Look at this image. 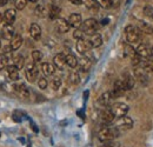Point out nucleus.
<instances>
[{
	"label": "nucleus",
	"instance_id": "obj_1",
	"mask_svg": "<svg viewBox=\"0 0 153 147\" xmlns=\"http://www.w3.org/2000/svg\"><path fill=\"white\" fill-rule=\"evenodd\" d=\"M120 131L117 128V127H112L110 125L107 126H104L102 128H100L99 133H98V138L101 143H107V141H112L114 140L115 138L119 135Z\"/></svg>",
	"mask_w": 153,
	"mask_h": 147
},
{
	"label": "nucleus",
	"instance_id": "obj_2",
	"mask_svg": "<svg viewBox=\"0 0 153 147\" xmlns=\"http://www.w3.org/2000/svg\"><path fill=\"white\" fill-rule=\"evenodd\" d=\"M98 26H99V25H98V21H97L96 19L88 18L82 22L81 30H82V32H84L85 34H87V36H93L97 31H98Z\"/></svg>",
	"mask_w": 153,
	"mask_h": 147
},
{
	"label": "nucleus",
	"instance_id": "obj_3",
	"mask_svg": "<svg viewBox=\"0 0 153 147\" xmlns=\"http://www.w3.org/2000/svg\"><path fill=\"white\" fill-rule=\"evenodd\" d=\"M125 37H126V40L130 44L138 42L140 40V31H139V28L130 25V26H127L125 28Z\"/></svg>",
	"mask_w": 153,
	"mask_h": 147
},
{
	"label": "nucleus",
	"instance_id": "obj_4",
	"mask_svg": "<svg viewBox=\"0 0 153 147\" xmlns=\"http://www.w3.org/2000/svg\"><path fill=\"white\" fill-rule=\"evenodd\" d=\"M115 127L119 131H128L133 127V120L127 115L120 117L115 122Z\"/></svg>",
	"mask_w": 153,
	"mask_h": 147
},
{
	"label": "nucleus",
	"instance_id": "obj_5",
	"mask_svg": "<svg viewBox=\"0 0 153 147\" xmlns=\"http://www.w3.org/2000/svg\"><path fill=\"white\" fill-rule=\"evenodd\" d=\"M135 51H137V54L140 55L143 59H146V60L152 58L153 55L152 47L147 44H139V46L135 48Z\"/></svg>",
	"mask_w": 153,
	"mask_h": 147
},
{
	"label": "nucleus",
	"instance_id": "obj_6",
	"mask_svg": "<svg viewBox=\"0 0 153 147\" xmlns=\"http://www.w3.org/2000/svg\"><path fill=\"white\" fill-rule=\"evenodd\" d=\"M38 73H39V71H38V67L36 66V62L27 65L25 74H26V79H27L30 82H34V81L38 79Z\"/></svg>",
	"mask_w": 153,
	"mask_h": 147
},
{
	"label": "nucleus",
	"instance_id": "obj_7",
	"mask_svg": "<svg viewBox=\"0 0 153 147\" xmlns=\"http://www.w3.org/2000/svg\"><path fill=\"white\" fill-rule=\"evenodd\" d=\"M115 115L114 113L112 112L111 110V107L108 108V107H105V110L101 111V114H100V120H101V122L105 125V126H107V125H110L113 120H114Z\"/></svg>",
	"mask_w": 153,
	"mask_h": 147
},
{
	"label": "nucleus",
	"instance_id": "obj_8",
	"mask_svg": "<svg viewBox=\"0 0 153 147\" xmlns=\"http://www.w3.org/2000/svg\"><path fill=\"white\" fill-rule=\"evenodd\" d=\"M111 110L114 113L115 117L120 118V117H124V115L127 114V112H128V106H127L126 104H124V102H115V104L112 105Z\"/></svg>",
	"mask_w": 153,
	"mask_h": 147
},
{
	"label": "nucleus",
	"instance_id": "obj_9",
	"mask_svg": "<svg viewBox=\"0 0 153 147\" xmlns=\"http://www.w3.org/2000/svg\"><path fill=\"white\" fill-rule=\"evenodd\" d=\"M76 51H78V53L85 54L87 51H90V50L92 48V45H91L90 40H84V39H81V40H78V41H76Z\"/></svg>",
	"mask_w": 153,
	"mask_h": 147
},
{
	"label": "nucleus",
	"instance_id": "obj_10",
	"mask_svg": "<svg viewBox=\"0 0 153 147\" xmlns=\"http://www.w3.org/2000/svg\"><path fill=\"white\" fill-rule=\"evenodd\" d=\"M125 92V87H124V84H123V80H117L113 85V88L111 91V95L112 98L115 99V98H119L121 97Z\"/></svg>",
	"mask_w": 153,
	"mask_h": 147
},
{
	"label": "nucleus",
	"instance_id": "obj_11",
	"mask_svg": "<svg viewBox=\"0 0 153 147\" xmlns=\"http://www.w3.org/2000/svg\"><path fill=\"white\" fill-rule=\"evenodd\" d=\"M56 25H57V30L60 33H67L70 31V27H71L68 20L64 18H58L56 20Z\"/></svg>",
	"mask_w": 153,
	"mask_h": 147
},
{
	"label": "nucleus",
	"instance_id": "obj_12",
	"mask_svg": "<svg viewBox=\"0 0 153 147\" xmlns=\"http://www.w3.org/2000/svg\"><path fill=\"white\" fill-rule=\"evenodd\" d=\"M78 66H79L80 71L87 72V71H90V68L92 66V61H91V59L88 56H81L78 60Z\"/></svg>",
	"mask_w": 153,
	"mask_h": 147
},
{
	"label": "nucleus",
	"instance_id": "obj_13",
	"mask_svg": "<svg viewBox=\"0 0 153 147\" xmlns=\"http://www.w3.org/2000/svg\"><path fill=\"white\" fill-rule=\"evenodd\" d=\"M68 22L71 25V27H74V28H79L81 25H82V18L79 13H72L68 18Z\"/></svg>",
	"mask_w": 153,
	"mask_h": 147
},
{
	"label": "nucleus",
	"instance_id": "obj_14",
	"mask_svg": "<svg viewBox=\"0 0 153 147\" xmlns=\"http://www.w3.org/2000/svg\"><path fill=\"white\" fill-rule=\"evenodd\" d=\"M1 36L6 40H11L12 38L14 37V28H13V26L10 25V24H6L4 26V28H2V31H1Z\"/></svg>",
	"mask_w": 153,
	"mask_h": 147
},
{
	"label": "nucleus",
	"instance_id": "obj_15",
	"mask_svg": "<svg viewBox=\"0 0 153 147\" xmlns=\"http://www.w3.org/2000/svg\"><path fill=\"white\" fill-rule=\"evenodd\" d=\"M112 99H113V98H112V95H111V92H105L100 95V98L98 99V102H99L100 106L107 107V106L111 104Z\"/></svg>",
	"mask_w": 153,
	"mask_h": 147
},
{
	"label": "nucleus",
	"instance_id": "obj_16",
	"mask_svg": "<svg viewBox=\"0 0 153 147\" xmlns=\"http://www.w3.org/2000/svg\"><path fill=\"white\" fill-rule=\"evenodd\" d=\"M53 62H54V66L62 70L64 66L66 65V55L64 54V53H58L54 56V59H53Z\"/></svg>",
	"mask_w": 153,
	"mask_h": 147
},
{
	"label": "nucleus",
	"instance_id": "obj_17",
	"mask_svg": "<svg viewBox=\"0 0 153 147\" xmlns=\"http://www.w3.org/2000/svg\"><path fill=\"white\" fill-rule=\"evenodd\" d=\"M30 36L34 40H39L41 37V28L38 24H32L30 26Z\"/></svg>",
	"mask_w": 153,
	"mask_h": 147
},
{
	"label": "nucleus",
	"instance_id": "obj_18",
	"mask_svg": "<svg viewBox=\"0 0 153 147\" xmlns=\"http://www.w3.org/2000/svg\"><path fill=\"white\" fill-rule=\"evenodd\" d=\"M16 17H17V11L13 10V8H10L5 12L4 14V19L6 21V24H10V25H13L14 20H16Z\"/></svg>",
	"mask_w": 153,
	"mask_h": 147
},
{
	"label": "nucleus",
	"instance_id": "obj_19",
	"mask_svg": "<svg viewBox=\"0 0 153 147\" xmlns=\"http://www.w3.org/2000/svg\"><path fill=\"white\" fill-rule=\"evenodd\" d=\"M6 70H7V74L11 80L17 81L19 79V68H17L14 65H8Z\"/></svg>",
	"mask_w": 153,
	"mask_h": 147
},
{
	"label": "nucleus",
	"instance_id": "obj_20",
	"mask_svg": "<svg viewBox=\"0 0 153 147\" xmlns=\"http://www.w3.org/2000/svg\"><path fill=\"white\" fill-rule=\"evenodd\" d=\"M13 88H14V91L20 94L21 97H24V98H28L30 97V90L27 88V86L26 85H24V84H19V85H13Z\"/></svg>",
	"mask_w": 153,
	"mask_h": 147
},
{
	"label": "nucleus",
	"instance_id": "obj_21",
	"mask_svg": "<svg viewBox=\"0 0 153 147\" xmlns=\"http://www.w3.org/2000/svg\"><path fill=\"white\" fill-rule=\"evenodd\" d=\"M21 45H22V38H21V36L16 34L14 37L11 39V44H10V46H11L12 51H17V50H19L20 47H21Z\"/></svg>",
	"mask_w": 153,
	"mask_h": 147
},
{
	"label": "nucleus",
	"instance_id": "obj_22",
	"mask_svg": "<svg viewBox=\"0 0 153 147\" xmlns=\"http://www.w3.org/2000/svg\"><path fill=\"white\" fill-rule=\"evenodd\" d=\"M56 71L54 65L50 64V62H44L41 64V72L44 73V75H52Z\"/></svg>",
	"mask_w": 153,
	"mask_h": 147
},
{
	"label": "nucleus",
	"instance_id": "obj_23",
	"mask_svg": "<svg viewBox=\"0 0 153 147\" xmlns=\"http://www.w3.org/2000/svg\"><path fill=\"white\" fill-rule=\"evenodd\" d=\"M60 12H61V10H60L59 6L52 5L51 8H50V11H48V18L51 19V20H57V19L59 18Z\"/></svg>",
	"mask_w": 153,
	"mask_h": 147
},
{
	"label": "nucleus",
	"instance_id": "obj_24",
	"mask_svg": "<svg viewBox=\"0 0 153 147\" xmlns=\"http://www.w3.org/2000/svg\"><path fill=\"white\" fill-rule=\"evenodd\" d=\"M123 84H124V87H125V91H128V90H132L134 87V78L131 75H126L124 79H123Z\"/></svg>",
	"mask_w": 153,
	"mask_h": 147
},
{
	"label": "nucleus",
	"instance_id": "obj_25",
	"mask_svg": "<svg viewBox=\"0 0 153 147\" xmlns=\"http://www.w3.org/2000/svg\"><path fill=\"white\" fill-rule=\"evenodd\" d=\"M139 31H143L146 34H153V27L145 21H139Z\"/></svg>",
	"mask_w": 153,
	"mask_h": 147
},
{
	"label": "nucleus",
	"instance_id": "obj_26",
	"mask_svg": "<svg viewBox=\"0 0 153 147\" xmlns=\"http://www.w3.org/2000/svg\"><path fill=\"white\" fill-rule=\"evenodd\" d=\"M90 42H91L92 47H99L102 44V37L100 34H98V33H94L93 36H91Z\"/></svg>",
	"mask_w": 153,
	"mask_h": 147
},
{
	"label": "nucleus",
	"instance_id": "obj_27",
	"mask_svg": "<svg viewBox=\"0 0 153 147\" xmlns=\"http://www.w3.org/2000/svg\"><path fill=\"white\" fill-rule=\"evenodd\" d=\"M66 65L70 66L71 68H76V66H78V59L76 58V55L73 54L66 55Z\"/></svg>",
	"mask_w": 153,
	"mask_h": 147
},
{
	"label": "nucleus",
	"instance_id": "obj_28",
	"mask_svg": "<svg viewBox=\"0 0 153 147\" xmlns=\"http://www.w3.org/2000/svg\"><path fill=\"white\" fill-rule=\"evenodd\" d=\"M139 67L144 68L145 72H153V60L149 59V60H146V61H143Z\"/></svg>",
	"mask_w": 153,
	"mask_h": 147
},
{
	"label": "nucleus",
	"instance_id": "obj_29",
	"mask_svg": "<svg viewBox=\"0 0 153 147\" xmlns=\"http://www.w3.org/2000/svg\"><path fill=\"white\" fill-rule=\"evenodd\" d=\"M124 54H125V56H127V58H133L134 55L137 54V51H135V48H133L132 46L125 45L124 46Z\"/></svg>",
	"mask_w": 153,
	"mask_h": 147
},
{
	"label": "nucleus",
	"instance_id": "obj_30",
	"mask_svg": "<svg viewBox=\"0 0 153 147\" xmlns=\"http://www.w3.org/2000/svg\"><path fill=\"white\" fill-rule=\"evenodd\" d=\"M68 81H70L72 85H76V84H79V82H80V75H79V73L76 72V71L71 72L70 75H68Z\"/></svg>",
	"mask_w": 153,
	"mask_h": 147
},
{
	"label": "nucleus",
	"instance_id": "obj_31",
	"mask_svg": "<svg viewBox=\"0 0 153 147\" xmlns=\"http://www.w3.org/2000/svg\"><path fill=\"white\" fill-rule=\"evenodd\" d=\"M82 4H84L87 8L92 10V11H97L98 7H99V5H98V2H97L96 0H82Z\"/></svg>",
	"mask_w": 153,
	"mask_h": 147
},
{
	"label": "nucleus",
	"instance_id": "obj_32",
	"mask_svg": "<svg viewBox=\"0 0 153 147\" xmlns=\"http://www.w3.org/2000/svg\"><path fill=\"white\" fill-rule=\"evenodd\" d=\"M96 1L98 2L99 6H101V7H104V8H110V7H112L115 2V0H96Z\"/></svg>",
	"mask_w": 153,
	"mask_h": 147
},
{
	"label": "nucleus",
	"instance_id": "obj_33",
	"mask_svg": "<svg viewBox=\"0 0 153 147\" xmlns=\"http://www.w3.org/2000/svg\"><path fill=\"white\" fill-rule=\"evenodd\" d=\"M24 64H25V60H24V56L21 54H18L16 58H14V62H13V65L17 67V68H22L24 67Z\"/></svg>",
	"mask_w": 153,
	"mask_h": 147
},
{
	"label": "nucleus",
	"instance_id": "obj_34",
	"mask_svg": "<svg viewBox=\"0 0 153 147\" xmlns=\"http://www.w3.org/2000/svg\"><path fill=\"white\" fill-rule=\"evenodd\" d=\"M8 66V58L5 53L0 54V70H6Z\"/></svg>",
	"mask_w": 153,
	"mask_h": 147
},
{
	"label": "nucleus",
	"instance_id": "obj_35",
	"mask_svg": "<svg viewBox=\"0 0 153 147\" xmlns=\"http://www.w3.org/2000/svg\"><path fill=\"white\" fill-rule=\"evenodd\" d=\"M51 85H52L53 90H59L60 86H61V78L60 76H53V79L51 81Z\"/></svg>",
	"mask_w": 153,
	"mask_h": 147
},
{
	"label": "nucleus",
	"instance_id": "obj_36",
	"mask_svg": "<svg viewBox=\"0 0 153 147\" xmlns=\"http://www.w3.org/2000/svg\"><path fill=\"white\" fill-rule=\"evenodd\" d=\"M41 59H42V53L40 51H33L32 52V60H33V62H36V64L40 62Z\"/></svg>",
	"mask_w": 153,
	"mask_h": 147
},
{
	"label": "nucleus",
	"instance_id": "obj_37",
	"mask_svg": "<svg viewBox=\"0 0 153 147\" xmlns=\"http://www.w3.org/2000/svg\"><path fill=\"white\" fill-rule=\"evenodd\" d=\"M144 14L146 17H149L150 19H153V7L150 6V5H146L144 7Z\"/></svg>",
	"mask_w": 153,
	"mask_h": 147
},
{
	"label": "nucleus",
	"instance_id": "obj_38",
	"mask_svg": "<svg viewBox=\"0 0 153 147\" xmlns=\"http://www.w3.org/2000/svg\"><path fill=\"white\" fill-rule=\"evenodd\" d=\"M84 36H85V33L82 32V30L76 28L74 32H73V38L76 39V40H81V39H84Z\"/></svg>",
	"mask_w": 153,
	"mask_h": 147
},
{
	"label": "nucleus",
	"instance_id": "obj_39",
	"mask_svg": "<svg viewBox=\"0 0 153 147\" xmlns=\"http://www.w3.org/2000/svg\"><path fill=\"white\" fill-rule=\"evenodd\" d=\"M27 5V0H16V8L17 10H24Z\"/></svg>",
	"mask_w": 153,
	"mask_h": 147
},
{
	"label": "nucleus",
	"instance_id": "obj_40",
	"mask_svg": "<svg viewBox=\"0 0 153 147\" xmlns=\"http://www.w3.org/2000/svg\"><path fill=\"white\" fill-rule=\"evenodd\" d=\"M47 85H48V82H47V80L45 78H40L38 80V86L40 90H46L47 88Z\"/></svg>",
	"mask_w": 153,
	"mask_h": 147
},
{
	"label": "nucleus",
	"instance_id": "obj_41",
	"mask_svg": "<svg viewBox=\"0 0 153 147\" xmlns=\"http://www.w3.org/2000/svg\"><path fill=\"white\" fill-rule=\"evenodd\" d=\"M36 14L39 17H44L45 16V6L44 5H39L36 7Z\"/></svg>",
	"mask_w": 153,
	"mask_h": 147
},
{
	"label": "nucleus",
	"instance_id": "obj_42",
	"mask_svg": "<svg viewBox=\"0 0 153 147\" xmlns=\"http://www.w3.org/2000/svg\"><path fill=\"white\" fill-rule=\"evenodd\" d=\"M12 118H13V120H14V121H17V122H20V121L22 120V114L20 113L19 111H16V112L13 113Z\"/></svg>",
	"mask_w": 153,
	"mask_h": 147
},
{
	"label": "nucleus",
	"instance_id": "obj_43",
	"mask_svg": "<svg viewBox=\"0 0 153 147\" xmlns=\"http://www.w3.org/2000/svg\"><path fill=\"white\" fill-rule=\"evenodd\" d=\"M102 147H118V145L113 143V140L112 141H107V143H104V146Z\"/></svg>",
	"mask_w": 153,
	"mask_h": 147
},
{
	"label": "nucleus",
	"instance_id": "obj_44",
	"mask_svg": "<svg viewBox=\"0 0 153 147\" xmlns=\"http://www.w3.org/2000/svg\"><path fill=\"white\" fill-rule=\"evenodd\" d=\"M4 52H5V53H8V52H13V51H12L11 46L8 45V46H5V47H4Z\"/></svg>",
	"mask_w": 153,
	"mask_h": 147
},
{
	"label": "nucleus",
	"instance_id": "obj_45",
	"mask_svg": "<svg viewBox=\"0 0 153 147\" xmlns=\"http://www.w3.org/2000/svg\"><path fill=\"white\" fill-rule=\"evenodd\" d=\"M70 1H71V2L73 4V5H76V6H78V5H81V4H82V0H70Z\"/></svg>",
	"mask_w": 153,
	"mask_h": 147
},
{
	"label": "nucleus",
	"instance_id": "obj_46",
	"mask_svg": "<svg viewBox=\"0 0 153 147\" xmlns=\"http://www.w3.org/2000/svg\"><path fill=\"white\" fill-rule=\"evenodd\" d=\"M8 0H0V7H4L6 4H7Z\"/></svg>",
	"mask_w": 153,
	"mask_h": 147
},
{
	"label": "nucleus",
	"instance_id": "obj_47",
	"mask_svg": "<svg viewBox=\"0 0 153 147\" xmlns=\"http://www.w3.org/2000/svg\"><path fill=\"white\" fill-rule=\"evenodd\" d=\"M31 127L34 129V132H38V128H37V126H36L34 124H31Z\"/></svg>",
	"mask_w": 153,
	"mask_h": 147
},
{
	"label": "nucleus",
	"instance_id": "obj_48",
	"mask_svg": "<svg viewBox=\"0 0 153 147\" xmlns=\"http://www.w3.org/2000/svg\"><path fill=\"white\" fill-rule=\"evenodd\" d=\"M2 20H4V16H2V14H1V13H0V22H1V21H2Z\"/></svg>",
	"mask_w": 153,
	"mask_h": 147
},
{
	"label": "nucleus",
	"instance_id": "obj_49",
	"mask_svg": "<svg viewBox=\"0 0 153 147\" xmlns=\"http://www.w3.org/2000/svg\"><path fill=\"white\" fill-rule=\"evenodd\" d=\"M27 1H31V2H37L39 0H27Z\"/></svg>",
	"mask_w": 153,
	"mask_h": 147
},
{
	"label": "nucleus",
	"instance_id": "obj_50",
	"mask_svg": "<svg viewBox=\"0 0 153 147\" xmlns=\"http://www.w3.org/2000/svg\"><path fill=\"white\" fill-rule=\"evenodd\" d=\"M0 50H1V41H0Z\"/></svg>",
	"mask_w": 153,
	"mask_h": 147
}]
</instances>
